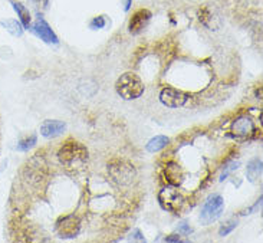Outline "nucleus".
<instances>
[{"mask_svg": "<svg viewBox=\"0 0 263 243\" xmlns=\"http://www.w3.org/2000/svg\"><path fill=\"white\" fill-rule=\"evenodd\" d=\"M117 92L124 100H137L144 92V84L134 72H125L117 81Z\"/></svg>", "mask_w": 263, "mask_h": 243, "instance_id": "obj_1", "label": "nucleus"}, {"mask_svg": "<svg viewBox=\"0 0 263 243\" xmlns=\"http://www.w3.org/2000/svg\"><path fill=\"white\" fill-rule=\"evenodd\" d=\"M59 161L64 165L73 167L75 164H82L88 160V150L85 145L77 141H68L62 145V148L58 153Z\"/></svg>", "mask_w": 263, "mask_h": 243, "instance_id": "obj_2", "label": "nucleus"}, {"mask_svg": "<svg viewBox=\"0 0 263 243\" xmlns=\"http://www.w3.org/2000/svg\"><path fill=\"white\" fill-rule=\"evenodd\" d=\"M224 209V201L220 194H210L204 201L201 212H200V220L204 225H210L214 220H217L223 213Z\"/></svg>", "mask_w": 263, "mask_h": 243, "instance_id": "obj_3", "label": "nucleus"}, {"mask_svg": "<svg viewBox=\"0 0 263 243\" xmlns=\"http://www.w3.org/2000/svg\"><path fill=\"white\" fill-rule=\"evenodd\" d=\"M158 201L164 210L171 212V213L181 212V209L184 206V197L174 187H167L161 190L158 194Z\"/></svg>", "mask_w": 263, "mask_h": 243, "instance_id": "obj_4", "label": "nucleus"}, {"mask_svg": "<svg viewBox=\"0 0 263 243\" xmlns=\"http://www.w3.org/2000/svg\"><path fill=\"white\" fill-rule=\"evenodd\" d=\"M108 172L111 174V177L115 183L118 184H129L134 180L135 170L134 165L125 161H114L108 165Z\"/></svg>", "mask_w": 263, "mask_h": 243, "instance_id": "obj_5", "label": "nucleus"}, {"mask_svg": "<svg viewBox=\"0 0 263 243\" xmlns=\"http://www.w3.org/2000/svg\"><path fill=\"white\" fill-rule=\"evenodd\" d=\"M81 230V220L77 216H65L59 219L57 223V233L62 239H71L75 237Z\"/></svg>", "mask_w": 263, "mask_h": 243, "instance_id": "obj_6", "label": "nucleus"}, {"mask_svg": "<svg viewBox=\"0 0 263 243\" xmlns=\"http://www.w3.org/2000/svg\"><path fill=\"white\" fill-rule=\"evenodd\" d=\"M160 101L163 102L165 107L180 108L189 101V95L183 92V91H178L176 88L167 86L160 94Z\"/></svg>", "mask_w": 263, "mask_h": 243, "instance_id": "obj_7", "label": "nucleus"}, {"mask_svg": "<svg viewBox=\"0 0 263 243\" xmlns=\"http://www.w3.org/2000/svg\"><path fill=\"white\" fill-rule=\"evenodd\" d=\"M149 19H151V12H149V10H147V9H140V10H137V12L133 14V17L129 19V32H131L133 35L140 33L142 29L147 26V23L149 22Z\"/></svg>", "mask_w": 263, "mask_h": 243, "instance_id": "obj_8", "label": "nucleus"}, {"mask_svg": "<svg viewBox=\"0 0 263 243\" xmlns=\"http://www.w3.org/2000/svg\"><path fill=\"white\" fill-rule=\"evenodd\" d=\"M33 30H35L36 35L46 43H58L57 35L53 33V30L50 29L49 25L42 17H37V21L33 25Z\"/></svg>", "mask_w": 263, "mask_h": 243, "instance_id": "obj_9", "label": "nucleus"}, {"mask_svg": "<svg viewBox=\"0 0 263 243\" xmlns=\"http://www.w3.org/2000/svg\"><path fill=\"white\" fill-rule=\"evenodd\" d=\"M255 131V125L253 121L248 118V117H240L237 118L233 125H232V133L236 137H249L252 133Z\"/></svg>", "mask_w": 263, "mask_h": 243, "instance_id": "obj_10", "label": "nucleus"}, {"mask_svg": "<svg viewBox=\"0 0 263 243\" xmlns=\"http://www.w3.org/2000/svg\"><path fill=\"white\" fill-rule=\"evenodd\" d=\"M65 122L58 121V120H46L43 122L42 127H41V134L46 138L50 137H57L59 134H62L65 131Z\"/></svg>", "mask_w": 263, "mask_h": 243, "instance_id": "obj_11", "label": "nucleus"}, {"mask_svg": "<svg viewBox=\"0 0 263 243\" xmlns=\"http://www.w3.org/2000/svg\"><path fill=\"white\" fill-rule=\"evenodd\" d=\"M246 176L252 183H255L262 176V160H259V158L252 160L248 164V169H246Z\"/></svg>", "mask_w": 263, "mask_h": 243, "instance_id": "obj_12", "label": "nucleus"}, {"mask_svg": "<svg viewBox=\"0 0 263 243\" xmlns=\"http://www.w3.org/2000/svg\"><path fill=\"white\" fill-rule=\"evenodd\" d=\"M168 143H170V140L165 136H157L149 140L145 148H147L148 153H157V151L163 150L164 147H167V144Z\"/></svg>", "mask_w": 263, "mask_h": 243, "instance_id": "obj_13", "label": "nucleus"}, {"mask_svg": "<svg viewBox=\"0 0 263 243\" xmlns=\"http://www.w3.org/2000/svg\"><path fill=\"white\" fill-rule=\"evenodd\" d=\"M13 7L14 10L17 12V14H19L23 26H25V28H29V25H30V13H29L28 9L23 6L22 3H13Z\"/></svg>", "mask_w": 263, "mask_h": 243, "instance_id": "obj_14", "label": "nucleus"}, {"mask_svg": "<svg viewBox=\"0 0 263 243\" xmlns=\"http://www.w3.org/2000/svg\"><path fill=\"white\" fill-rule=\"evenodd\" d=\"M5 28L10 32V33H13L14 36H21L22 32H23V29H22L21 23L17 21H7V22H3L2 23Z\"/></svg>", "mask_w": 263, "mask_h": 243, "instance_id": "obj_15", "label": "nucleus"}, {"mask_svg": "<svg viewBox=\"0 0 263 243\" xmlns=\"http://www.w3.org/2000/svg\"><path fill=\"white\" fill-rule=\"evenodd\" d=\"M236 226H237V220H236V219L229 220L228 223H224L220 229H219V235H220V236H228L230 232H233V230L236 229Z\"/></svg>", "mask_w": 263, "mask_h": 243, "instance_id": "obj_16", "label": "nucleus"}, {"mask_svg": "<svg viewBox=\"0 0 263 243\" xmlns=\"http://www.w3.org/2000/svg\"><path fill=\"white\" fill-rule=\"evenodd\" d=\"M35 144H36V137L30 136L29 138H26V140H22L21 143L17 144V150L28 151L29 148H32Z\"/></svg>", "mask_w": 263, "mask_h": 243, "instance_id": "obj_17", "label": "nucleus"}, {"mask_svg": "<svg viewBox=\"0 0 263 243\" xmlns=\"http://www.w3.org/2000/svg\"><path fill=\"white\" fill-rule=\"evenodd\" d=\"M237 165H239V161H232V163H230V164H229L228 167H226V169L223 170V173H221L220 181H223V180L226 179V177H228L230 173L233 172V170H236V169H237Z\"/></svg>", "mask_w": 263, "mask_h": 243, "instance_id": "obj_18", "label": "nucleus"}, {"mask_svg": "<svg viewBox=\"0 0 263 243\" xmlns=\"http://www.w3.org/2000/svg\"><path fill=\"white\" fill-rule=\"evenodd\" d=\"M105 26V19L100 16V17H95L92 22H91V28L92 29H101Z\"/></svg>", "mask_w": 263, "mask_h": 243, "instance_id": "obj_19", "label": "nucleus"}, {"mask_svg": "<svg viewBox=\"0 0 263 243\" xmlns=\"http://www.w3.org/2000/svg\"><path fill=\"white\" fill-rule=\"evenodd\" d=\"M178 233H180V235H183V236H185V235H190V233H192V228H190L189 225H185V223H181V225L178 226Z\"/></svg>", "mask_w": 263, "mask_h": 243, "instance_id": "obj_20", "label": "nucleus"}, {"mask_svg": "<svg viewBox=\"0 0 263 243\" xmlns=\"http://www.w3.org/2000/svg\"><path fill=\"white\" fill-rule=\"evenodd\" d=\"M131 240H140V242H145V239L141 235V232L138 229L133 230V233H131V237H129Z\"/></svg>", "mask_w": 263, "mask_h": 243, "instance_id": "obj_21", "label": "nucleus"}, {"mask_svg": "<svg viewBox=\"0 0 263 243\" xmlns=\"http://www.w3.org/2000/svg\"><path fill=\"white\" fill-rule=\"evenodd\" d=\"M165 242H180V237L177 235H171V236L165 237Z\"/></svg>", "mask_w": 263, "mask_h": 243, "instance_id": "obj_22", "label": "nucleus"}, {"mask_svg": "<svg viewBox=\"0 0 263 243\" xmlns=\"http://www.w3.org/2000/svg\"><path fill=\"white\" fill-rule=\"evenodd\" d=\"M124 2H125V6H124V9H125V10H128V7H129V0H124Z\"/></svg>", "mask_w": 263, "mask_h": 243, "instance_id": "obj_23", "label": "nucleus"}]
</instances>
